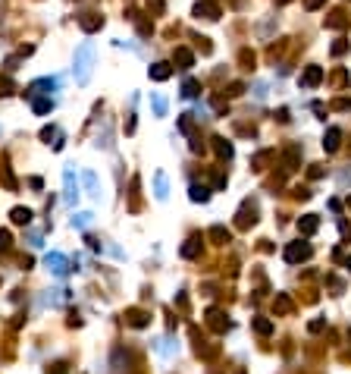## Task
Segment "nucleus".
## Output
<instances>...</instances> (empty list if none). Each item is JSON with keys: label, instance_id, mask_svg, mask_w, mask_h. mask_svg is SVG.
I'll return each instance as SVG.
<instances>
[{"label": "nucleus", "instance_id": "1a4fd4ad", "mask_svg": "<svg viewBox=\"0 0 351 374\" xmlns=\"http://www.w3.org/2000/svg\"><path fill=\"white\" fill-rule=\"evenodd\" d=\"M85 185H88L91 195H100V192H98V176H94V173H85Z\"/></svg>", "mask_w": 351, "mask_h": 374}, {"label": "nucleus", "instance_id": "7ed1b4c3", "mask_svg": "<svg viewBox=\"0 0 351 374\" xmlns=\"http://www.w3.org/2000/svg\"><path fill=\"white\" fill-rule=\"evenodd\" d=\"M44 264H48V267H50V271H54L56 277H63V274H66V258H63L60 252H50L48 258H44Z\"/></svg>", "mask_w": 351, "mask_h": 374}, {"label": "nucleus", "instance_id": "0eeeda50", "mask_svg": "<svg viewBox=\"0 0 351 374\" xmlns=\"http://www.w3.org/2000/svg\"><path fill=\"white\" fill-rule=\"evenodd\" d=\"M150 76H154V79H166V76H170L166 63H154V66H150Z\"/></svg>", "mask_w": 351, "mask_h": 374}, {"label": "nucleus", "instance_id": "6e6552de", "mask_svg": "<svg viewBox=\"0 0 351 374\" xmlns=\"http://www.w3.org/2000/svg\"><path fill=\"white\" fill-rule=\"evenodd\" d=\"M182 95H185V98H194V95H198V82H194V79H188V82L182 85Z\"/></svg>", "mask_w": 351, "mask_h": 374}, {"label": "nucleus", "instance_id": "4468645a", "mask_svg": "<svg viewBox=\"0 0 351 374\" xmlns=\"http://www.w3.org/2000/svg\"><path fill=\"white\" fill-rule=\"evenodd\" d=\"M6 249H10V233L0 230V252H6Z\"/></svg>", "mask_w": 351, "mask_h": 374}, {"label": "nucleus", "instance_id": "39448f33", "mask_svg": "<svg viewBox=\"0 0 351 374\" xmlns=\"http://www.w3.org/2000/svg\"><path fill=\"white\" fill-rule=\"evenodd\" d=\"M304 255H308V245H292V249L286 252V258L288 261H298V258H304Z\"/></svg>", "mask_w": 351, "mask_h": 374}, {"label": "nucleus", "instance_id": "f8f14e48", "mask_svg": "<svg viewBox=\"0 0 351 374\" xmlns=\"http://www.w3.org/2000/svg\"><path fill=\"white\" fill-rule=\"evenodd\" d=\"M157 198H166V176L157 173Z\"/></svg>", "mask_w": 351, "mask_h": 374}, {"label": "nucleus", "instance_id": "ddd939ff", "mask_svg": "<svg viewBox=\"0 0 351 374\" xmlns=\"http://www.w3.org/2000/svg\"><path fill=\"white\" fill-rule=\"evenodd\" d=\"M154 110H157L160 116H163V113H166V101H163L160 95H154Z\"/></svg>", "mask_w": 351, "mask_h": 374}, {"label": "nucleus", "instance_id": "423d86ee", "mask_svg": "<svg viewBox=\"0 0 351 374\" xmlns=\"http://www.w3.org/2000/svg\"><path fill=\"white\" fill-rule=\"evenodd\" d=\"M54 110V98H44V101H34V113H48Z\"/></svg>", "mask_w": 351, "mask_h": 374}, {"label": "nucleus", "instance_id": "20e7f679", "mask_svg": "<svg viewBox=\"0 0 351 374\" xmlns=\"http://www.w3.org/2000/svg\"><path fill=\"white\" fill-rule=\"evenodd\" d=\"M10 217H13V224H19V227H28L32 224V211H28V208H13V214H10Z\"/></svg>", "mask_w": 351, "mask_h": 374}, {"label": "nucleus", "instance_id": "f03ea898", "mask_svg": "<svg viewBox=\"0 0 351 374\" xmlns=\"http://www.w3.org/2000/svg\"><path fill=\"white\" fill-rule=\"evenodd\" d=\"M63 185H66L63 202H66V205H76V198H78V185H76V173H72V170H66V173H63Z\"/></svg>", "mask_w": 351, "mask_h": 374}, {"label": "nucleus", "instance_id": "2eb2a0df", "mask_svg": "<svg viewBox=\"0 0 351 374\" xmlns=\"http://www.w3.org/2000/svg\"><path fill=\"white\" fill-rule=\"evenodd\" d=\"M323 145H326V148H330V151H332V148L338 145V132L332 129V132H330V142H323Z\"/></svg>", "mask_w": 351, "mask_h": 374}, {"label": "nucleus", "instance_id": "f257e3e1", "mask_svg": "<svg viewBox=\"0 0 351 374\" xmlns=\"http://www.w3.org/2000/svg\"><path fill=\"white\" fill-rule=\"evenodd\" d=\"M91 63H94V48H91V41H85V44L76 51V82H82V85L88 82Z\"/></svg>", "mask_w": 351, "mask_h": 374}, {"label": "nucleus", "instance_id": "9b49d317", "mask_svg": "<svg viewBox=\"0 0 351 374\" xmlns=\"http://www.w3.org/2000/svg\"><path fill=\"white\" fill-rule=\"evenodd\" d=\"M192 202H207V189H201V185H192Z\"/></svg>", "mask_w": 351, "mask_h": 374}, {"label": "nucleus", "instance_id": "9d476101", "mask_svg": "<svg viewBox=\"0 0 351 374\" xmlns=\"http://www.w3.org/2000/svg\"><path fill=\"white\" fill-rule=\"evenodd\" d=\"M88 224H91V214H76L72 217V227H78V230H85Z\"/></svg>", "mask_w": 351, "mask_h": 374}]
</instances>
